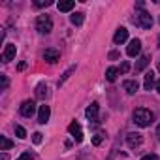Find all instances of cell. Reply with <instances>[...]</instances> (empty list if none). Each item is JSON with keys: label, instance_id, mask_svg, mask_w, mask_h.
<instances>
[{"label": "cell", "instance_id": "d4e9b609", "mask_svg": "<svg viewBox=\"0 0 160 160\" xmlns=\"http://www.w3.org/2000/svg\"><path fill=\"white\" fill-rule=\"evenodd\" d=\"M32 141H34L36 145L42 143V134H40V132H34V134H32Z\"/></svg>", "mask_w": 160, "mask_h": 160}, {"label": "cell", "instance_id": "d590c367", "mask_svg": "<svg viewBox=\"0 0 160 160\" xmlns=\"http://www.w3.org/2000/svg\"><path fill=\"white\" fill-rule=\"evenodd\" d=\"M158 70H160V64H158Z\"/></svg>", "mask_w": 160, "mask_h": 160}, {"label": "cell", "instance_id": "83f0119b", "mask_svg": "<svg viewBox=\"0 0 160 160\" xmlns=\"http://www.w3.org/2000/svg\"><path fill=\"white\" fill-rule=\"evenodd\" d=\"M0 77H2V91H6L8 89V77L2 73V75H0Z\"/></svg>", "mask_w": 160, "mask_h": 160}, {"label": "cell", "instance_id": "e575fe53", "mask_svg": "<svg viewBox=\"0 0 160 160\" xmlns=\"http://www.w3.org/2000/svg\"><path fill=\"white\" fill-rule=\"evenodd\" d=\"M158 45H160V36H158Z\"/></svg>", "mask_w": 160, "mask_h": 160}, {"label": "cell", "instance_id": "4fadbf2b", "mask_svg": "<svg viewBox=\"0 0 160 160\" xmlns=\"http://www.w3.org/2000/svg\"><path fill=\"white\" fill-rule=\"evenodd\" d=\"M126 40H128V30H126L124 27L117 28V32H115V36H113V42H115V43H122V42H126Z\"/></svg>", "mask_w": 160, "mask_h": 160}, {"label": "cell", "instance_id": "d6a6232c", "mask_svg": "<svg viewBox=\"0 0 160 160\" xmlns=\"http://www.w3.org/2000/svg\"><path fill=\"white\" fill-rule=\"evenodd\" d=\"M0 160H8V154H6V152H2V156H0Z\"/></svg>", "mask_w": 160, "mask_h": 160}, {"label": "cell", "instance_id": "30bf717a", "mask_svg": "<svg viewBox=\"0 0 160 160\" xmlns=\"http://www.w3.org/2000/svg\"><path fill=\"white\" fill-rule=\"evenodd\" d=\"M15 53H17V47H15L13 43H8V45L4 47V51H2V60H4V62H10V60H13Z\"/></svg>", "mask_w": 160, "mask_h": 160}, {"label": "cell", "instance_id": "1f68e13d", "mask_svg": "<svg viewBox=\"0 0 160 160\" xmlns=\"http://www.w3.org/2000/svg\"><path fill=\"white\" fill-rule=\"evenodd\" d=\"M156 139L160 141V124H158V128H156Z\"/></svg>", "mask_w": 160, "mask_h": 160}, {"label": "cell", "instance_id": "44dd1931", "mask_svg": "<svg viewBox=\"0 0 160 160\" xmlns=\"http://www.w3.org/2000/svg\"><path fill=\"white\" fill-rule=\"evenodd\" d=\"M73 70H75V66H72V68H68V70H66V72H64V73H62V77H60V79H58V87H60V85H62V83H64V81H66V79H68V77H70V75H72V72H73Z\"/></svg>", "mask_w": 160, "mask_h": 160}, {"label": "cell", "instance_id": "52a82bcc", "mask_svg": "<svg viewBox=\"0 0 160 160\" xmlns=\"http://www.w3.org/2000/svg\"><path fill=\"white\" fill-rule=\"evenodd\" d=\"M139 51H141V42L136 38V40H132V42L128 43V47H126V55H128V57H138Z\"/></svg>", "mask_w": 160, "mask_h": 160}, {"label": "cell", "instance_id": "5bb4252c", "mask_svg": "<svg viewBox=\"0 0 160 160\" xmlns=\"http://www.w3.org/2000/svg\"><path fill=\"white\" fill-rule=\"evenodd\" d=\"M152 85H154V72H152V70H149V72L145 73L143 87H145V91H151V89H152Z\"/></svg>", "mask_w": 160, "mask_h": 160}, {"label": "cell", "instance_id": "f546056e", "mask_svg": "<svg viewBox=\"0 0 160 160\" xmlns=\"http://www.w3.org/2000/svg\"><path fill=\"white\" fill-rule=\"evenodd\" d=\"M117 57H119V53H117V51H111V53H109V58H117Z\"/></svg>", "mask_w": 160, "mask_h": 160}, {"label": "cell", "instance_id": "2e32d148", "mask_svg": "<svg viewBox=\"0 0 160 160\" xmlns=\"http://www.w3.org/2000/svg\"><path fill=\"white\" fill-rule=\"evenodd\" d=\"M73 6H75L73 0H62V2H58V4H57L58 12H72V10H73Z\"/></svg>", "mask_w": 160, "mask_h": 160}, {"label": "cell", "instance_id": "ac0fdd59", "mask_svg": "<svg viewBox=\"0 0 160 160\" xmlns=\"http://www.w3.org/2000/svg\"><path fill=\"white\" fill-rule=\"evenodd\" d=\"M119 73H121V72H119V68H113V66H111V68H108V70H106V79H108L109 83H113L115 79H117V75H119Z\"/></svg>", "mask_w": 160, "mask_h": 160}, {"label": "cell", "instance_id": "cb8c5ba5", "mask_svg": "<svg viewBox=\"0 0 160 160\" xmlns=\"http://www.w3.org/2000/svg\"><path fill=\"white\" fill-rule=\"evenodd\" d=\"M102 139H104V134H94V138H92V145H100Z\"/></svg>", "mask_w": 160, "mask_h": 160}, {"label": "cell", "instance_id": "8fae6325", "mask_svg": "<svg viewBox=\"0 0 160 160\" xmlns=\"http://www.w3.org/2000/svg\"><path fill=\"white\" fill-rule=\"evenodd\" d=\"M49 117H51V109H49V106H40V111H38V122L40 124H45L47 121H49Z\"/></svg>", "mask_w": 160, "mask_h": 160}, {"label": "cell", "instance_id": "9a60e30c", "mask_svg": "<svg viewBox=\"0 0 160 160\" xmlns=\"http://www.w3.org/2000/svg\"><path fill=\"white\" fill-rule=\"evenodd\" d=\"M70 21H72V25H75V27H81V25H83V21H85V13L75 12V13H72V15H70Z\"/></svg>", "mask_w": 160, "mask_h": 160}, {"label": "cell", "instance_id": "277c9868", "mask_svg": "<svg viewBox=\"0 0 160 160\" xmlns=\"http://www.w3.org/2000/svg\"><path fill=\"white\" fill-rule=\"evenodd\" d=\"M34 111H36V104H34V100H25L23 104H21V108H19V113L23 115V117H32L34 115Z\"/></svg>", "mask_w": 160, "mask_h": 160}, {"label": "cell", "instance_id": "484cf974", "mask_svg": "<svg viewBox=\"0 0 160 160\" xmlns=\"http://www.w3.org/2000/svg\"><path fill=\"white\" fill-rule=\"evenodd\" d=\"M128 70H130V64H128V62H122V64H121V68H119V72H121V73H126Z\"/></svg>", "mask_w": 160, "mask_h": 160}, {"label": "cell", "instance_id": "d6986e66", "mask_svg": "<svg viewBox=\"0 0 160 160\" xmlns=\"http://www.w3.org/2000/svg\"><path fill=\"white\" fill-rule=\"evenodd\" d=\"M47 94H49V89H47V85L40 83V85L36 87V96H38V98H47Z\"/></svg>", "mask_w": 160, "mask_h": 160}, {"label": "cell", "instance_id": "4dcf8cb0", "mask_svg": "<svg viewBox=\"0 0 160 160\" xmlns=\"http://www.w3.org/2000/svg\"><path fill=\"white\" fill-rule=\"evenodd\" d=\"M17 68H19V70H25V68H27V62H21V64H19Z\"/></svg>", "mask_w": 160, "mask_h": 160}, {"label": "cell", "instance_id": "9c48e42d", "mask_svg": "<svg viewBox=\"0 0 160 160\" xmlns=\"http://www.w3.org/2000/svg\"><path fill=\"white\" fill-rule=\"evenodd\" d=\"M68 132L75 138V141H83V132H81V126H79V122H70V126H68Z\"/></svg>", "mask_w": 160, "mask_h": 160}, {"label": "cell", "instance_id": "5b68a950", "mask_svg": "<svg viewBox=\"0 0 160 160\" xmlns=\"http://www.w3.org/2000/svg\"><path fill=\"white\" fill-rule=\"evenodd\" d=\"M43 58H45L49 64H55L57 60H60V51H58V49H55V47H49V49H45Z\"/></svg>", "mask_w": 160, "mask_h": 160}, {"label": "cell", "instance_id": "8992f818", "mask_svg": "<svg viewBox=\"0 0 160 160\" xmlns=\"http://www.w3.org/2000/svg\"><path fill=\"white\" fill-rule=\"evenodd\" d=\"M98 111H100V106H98V102H92V104L87 108L85 115H87V119H89V121H92V122H98Z\"/></svg>", "mask_w": 160, "mask_h": 160}, {"label": "cell", "instance_id": "7402d4cb", "mask_svg": "<svg viewBox=\"0 0 160 160\" xmlns=\"http://www.w3.org/2000/svg\"><path fill=\"white\" fill-rule=\"evenodd\" d=\"M15 134H17V138H21V139H23V138H27V130H25L23 126H19V124L15 126Z\"/></svg>", "mask_w": 160, "mask_h": 160}, {"label": "cell", "instance_id": "ffe728a7", "mask_svg": "<svg viewBox=\"0 0 160 160\" xmlns=\"http://www.w3.org/2000/svg\"><path fill=\"white\" fill-rule=\"evenodd\" d=\"M12 145H13V143H12L6 136H0V151H8Z\"/></svg>", "mask_w": 160, "mask_h": 160}, {"label": "cell", "instance_id": "ba28073f", "mask_svg": "<svg viewBox=\"0 0 160 160\" xmlns=\"http://www.w3.org/2000/svg\"><path fill=\"white\" fill-rule=\"evenodd\" d=\"M126 141H128V147H130V149H136V147H139V145L143 143V138H141V134L130 132V134L126 136Z\"/></svg>", "mask_w": 160, "mask_h": 160}, {"label": "cell", "instance_id": "7c38bea8", "mask_svg": "<svg viewBox=\"0 0 160 160\" xmlns=\"http://www.w3.org/2000/svg\"><path fill=\"white\" fill-rule=\"evenodd\" d=\"M122 89L126 91V94H136L138 89H139V83L136 81V79H128V81L122 83Z\"/></svg>", "mask_w": 160, "mask_h": 160}, {"label": "cell", "instance_id": "f1b7e54d", "mask_svg": "<svg viewBox=\"0 0 160 160\" xmlns=\"http://www.w3.org/2000/svg\"><path fill=\"white\" fill-rule=\"evenodd\" d=\"M141 160H158V156H156V154H145Z\"/></svg>", "mask_w": 160, "mask_h": 160}, {"label": "cell", "instance_id": "3957f363", "mask_svg": "<svg viewBox=\"0 0 160 160\" xmlns=\"http://www.w3.org/2000/svg\"><path fill=\"white\" fill-rule=\"evenodd\" d=\"M36 30H38L40 34H49V32L53 30V21H51V17H49V15H40V17L36 19Z\"/></svg>", "mask_w": 160, "mask_h": 160}, {"label": "cell", "instance_id": "836d02e7", "mask_svg": "<svg viewBox=\"0 0 160 160\" xmlns=\"http://www.w3.org/2000/svg\"><path fill=\"white\" fill-rule=\"evenodd\" d=\"M156 89H158V94H160V81L156 83Z\"/></svg>", "mask_w": 160, "mask_h": 160}, {"label": "cell", "instance_id": "6da1fadb", "mask_svg": "<svg viewBox=\"0 0 160 160\" xmlns=\"http://www.w3.org/2000/svg\"><path fill=\"white\" fill-rule=\"evenodd\" d=\"M132 119H134V122L138 124V126H141V128H145V126H149L151 122H152V119H154V115L149 111V109H145V108H138L136 111H134V115H132Z\"/></svg>", "mask_w": 160, "mask_h": 160}, {"label": "cell", "instance_id": "603a6c76", "mask_svg": "<svg viewBox=\"0 0 160 160\" xmlns=\"http://www.w3.org/2000/svg\"><path fill=\"white\" fill-rule=\"evenodd\" d=\"M53 2H51V0H36V2H34V6H38V8H42V6H51Z\"/></svg>", "mask_w": 160, "mask_h": 160}, {"label": "cell", "instance_id": "7a4b0ae2", "mask_svg": "<svg viewBox=\"0 0 160 160\" xmlns=\"http://www.w3.org/2000/svg\"><path fill=\"white\" fill-rule=\"evenodd\" d=\"M132 23L136 27H139V28H151L152 27V17H151L149 12H145L143 8H139V10H136V15L132 17Z\"/></svg>", "mask_w": 160, "mask_h": 160}, {"label": "cell", "instance_id": "e0dca14e", "mask_svg": "<svg viewBox=\"0 0 160 160\" xmlns=\"http://www.w3.org/2000/svg\"><path fill=\"white\" fill-rule=\"evenodd\" d=\"M149 62H151V57H149V55H143V57L138 60V64H136V68H134V70H136V72H141V70H145V68H147V64H149Z\"/></svg>", "mask_w": 160, "mask_h": 160}, {"label": "cell", "instance_id": "4316f807", "mask_svg": "<svg viewBox=\"0 0 160 160\" xmlns=\"http://www.w3.org/2000/svg\"><path fill=\"white\" fill-rule=\"evenodd\" d=\"M32 158H34V156H32V152H23L17 160H32Z\"/></svg>", "mask_w": 160, "mask_h": 160}]
</instances>
